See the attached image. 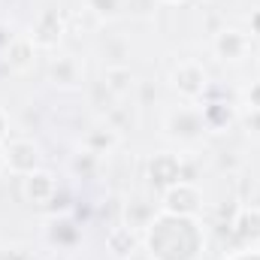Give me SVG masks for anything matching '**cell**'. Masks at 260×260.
<instances>
[{
  "label": "cell",
  "instance_id": "1",
  "mask_svg": "<svg viewBox=\"0 0 260 260\" xmlns=\"http://www.w3.org/2000/svg\"><path fill=\"white\" fill-rule=\"evenodd\" d=\"M3 164L15 176H30L43 164L40 145L34 139H9V142H3Z\"/></svg>",
  "mask_w": 260,
  "mask_h": 260
},
{
  "label": "cell",
  "instance_id": "2",
  "mask_svg": "<svg viewBox=\"0 0 260 260\" xmlns=\"http://www.w3.org/2000/svg\"><path fill=\"white\" fill-rule=\"evenodd\" d=\"M160 209L176 218H194L203 209V197L191 182H176L160 194Z\"/></svg>",
  "mask_w": 260,
  "mask_h": 260
},
{
  "label": "cell",
  "instance_id": "3",
  "mask_svg": "<svg viewBox=\"0 0 260 260\" xmlns=\"http://www.w3.org/2000/svg\"><path fill=\"white\" fill-rule=\"evenodd\" d=\"M170 85H173V91H176L179 97H185V100H200L203 91H206V85H209V76H206L203 64H197V61H182V64L170 73Z\"/></svg>",
  "mask_w": 260,
  "mask_h": 260
},
{
  "label": "cell",
  "instance_id": "4",
  "mask_svg": "<svg viewBox=\"0 0 260 260\" xmlns=\"http://www.w3.org/2000/svg\"><path fill=\"white\" fill-rule=\"evenodd\" d=\"M212 49H215V55H218L221 61L239 64V61H245V55L251 52V40H248V34H242V30H236V27H224V30L215 34Z\"/></svg>",
  "mask_w": 260,
  "mask_h": 260
},
{
  "label": "cell",
  "instance_id": "5",
  "mask_svg": "<svg viewBox=\"0 0 260 260\" xmlns=\"http://www.w3.org/2000/svg\"><path fill=\"white\" fill-rule=\"evenodd\" d=\"M21 194L27 203H34V206H49L55 194H58V182H55V176L49 173V170H34L30 176H24V185H21Z\"/></svg>",
  "mask_w": 260,
  "mask_h": 260
},
{
  "label": "cell",
  "instance_id": "6",
  "mask_svg": "<svg viewBox=\"0 0 260 260\" xmlns=\"http://www.w3.org/2000/svg\"><path fill=\"white\" fill-rule=\"evenodd\" d=\"M27 37L34 40L37 49H55L61 43V37H64V18L58 15V9H46L37 18V24L30 27Z\"/></svg>",
  "mask_w": 260,
  "mask_h": 260
},
{
  "label": "cell",
  "instance_id": "7",
  "mask_svg": "<svg viewBox=\"0 0 260 260\" xmlns=\"http://www.w3.org/2000/svg\"><path fill=\"white\" fill-rule=\"evenodd\" d=\"M37 46H34V40L30 37H12L9 43H6V49H3V61L9 64L12 73H27L34 61H37Z\"/></svg>",
  "mask_w": 260,
  "mask_h": 260
},
{
  "label": "cell",
  "instance_id": "8",
  "mask_svg": "<svg viewBox=\"0 0 260 260\" xmlns=\"http://www.w3.org/2000/svg\"><path fill=\"white\" fill-rule=\"evenodd\" d=\"M148 176H151L154 185H160V188L167 191L170 185L182 182V160H179L176 154H170V151H160V154L151 157V164H148Z\"/></svg>",
  "mask_w": 260,
  "mask_h": 260
},
{
  "label": "cell",
  "instance_id": "9",
  "mask_svg": "<svg viewBox=\"0 0 260 260\" xmlns=\"http://www.w3.org/2000/svg\"><path fill=\"white\" fill-rule=\"evenodd\" d=\"M49 79H52L58 88L73 91V88L82 85V64H79L73 55H58V58H52V64H49Z\"/></svg>",
  "mask_w": 260,
  "mask_h": 260
},
{
  "label": "cell",
  "instance_id": "10",
  "mask_svg": "<svg viewBox=\"0 0 260 260\" xmlns=\"http://www.w3.org/2000/svg\"><path fill=\"white\" fill-rule=\"evenodd\" d=\"M118 142H121V130H115L112 124H97V127H91L82 136V148L94 151L97 157L100 154H109Z\"/></svg>",
  "mask_w": 260,
  "mask_h": 260
},
{
  "label": "cell",
  "instance_id": "11",
  "mask_svg": "<svg viewBox=\"0 0 260 260\" xmlns=\"http://www.w3.org/2000/svg\"><path fill=\"white\" fill-rule=\"evenodd\" d=\"M203 127H206V121H203V115L194 112V109H179V112H173V115L167 118V130H170V136L197 139Z\"/></svg>",
  "mask_w": 260,
  "mask_h": 260
},
{
  "label": "cell",
  "instance_id": "12",
  "mask_svg": "<svg viewBox=\"0 0 260 260\" xmlns=\"http://www.w3.org/2000/svg\"><path fill=\"white\" fill-rule=\"evenodd\" d=\"M233 227H236V236H239L242 242L257 245V242H260V209H257V206L242 209V212L236 215Z\"/></svg>",
  "mask_w": 260,
  "mask_h": 260
},
{
  "label": "cell",
  "instance_id": "13",
  "mask_svg": "<svg viewBox=\"0 0 260 260\" xmlns=\"http://www.w3.org/2000/svg\"><path fill=\"white\" fill-rule=\"evenodd\" d=\"M133 73H130L127 67H106V73H103V85H106V91L112 94V97H127L130 91H133Z\"/></svg>",
  "mask_w": 260,
  "mask_h": 260
},
{
  "label": "cell",
  "instance_id": "14",
  "mask_svg": "<svg viewBox=\"0 0 260 260\" xmlns=\"http://www.w3.org/2000/svg\"><path fill=\"white\" fill-rule=\"evenodd\" d=\"M136 233H133V227L127 224H121V227H115L109 236H106V245H109V251L115 254V257H130L133 251H136Z\"/></svg>",
  "mask_w": 260,
  "mask_h": 260
},
{
  "label": "cell",
  "instance_id": "15",
  "mask_svg": "<svg viewBox=\"0 0 260 260\" xmlns=\"http://www.w3.org/2000/svg\"><path fill=\"white\" fill-rule=\"evenodd\" d=\"M85 3H88V9H91L94 15H100V18H115L118 9H121V0H85Z\"/></svg>",
  "mask_w": 260,
  "mask_h": 260
},
{
  "label": "cell",
  "instance_id": "16",
  "mask_svg": "<svg viewBox=\"0 0 260 260\" xmlns=\"http://www.w3.org/2000/svg\"><path fill=\"white\" fill-rule=\"evenodd\" d=\"M94 167H97V154L88 151V148H82L73 157V173H94Z\"/></svg>",
  "mask_w": 260,
  "mask_h": 260
},
{
  "label": "cell",
  "instance_id": "17",
  "mask_svg": "<svg viewBox=\"0 0 260 260\" xmlns=\"http://www.w3.org/2000/svg\"><path fill=\"white\" fill-rule=\"evenodd\" d=\"M242 106H245V112H260V79L245 88V94H242Z\"/></svg>",
  "mask_w": 260,
  "mask_h": 260
},
{
  "label": "cell",
  "instance_id": "18",
  "mask_svg": "<svg viewBox=\"0 0 260 260\" xmlns=\"http://www.w3.org/2000/svg\"><path fill=\"white\" fill-rule=\"evenodd\" d=\"M242 124H245V130H248V133H260V112H245Z\"/></svg>",
  "mask_w": 260,
  "mask_h": 260
},
{
  "label": "cell",
  "instance_id": "19",
  "mask_svg": "<svg viewBox=\"0 0 260 260\" xmlns=\"http://www.w3.org/2000/svg\"><path fill=\"white\" fill-rule=\"evenodd\" d=\"M6 133H9V118H6V112L0 109V142L6 139Z\"/></svg>",
  "mask_w": 260,
  "mask_h": 260
},
{
  "label": "cell",
  "instance_id": "20",
  "mask_svg": "<svg viewBox=\"0 0 260 260\" xmlns=\"http://www.w3.org/2000/svg\"><path fill=\"white\" fill-rule=\"evenodd\" d=\"M251 34H257V37H260V9L251 15Z\"/></svg>",
  "mask_w": 260,
  "mask_h": 260
},
{
  "label": "cell",
  "instance_id": "21",
  "mask_svg": "<svg viewBox=\"0 0 260 260\" xmlns=\"http://www.w3.org/2000/svg\"><path fill=\"white\" fill-rule=\"evenodd\" d=\"M6 170V164H3V148H0V173Z\"/></svg>",
  "mask_w": 260,
  "mask_h": 260
}]
</instances>
